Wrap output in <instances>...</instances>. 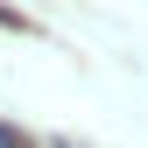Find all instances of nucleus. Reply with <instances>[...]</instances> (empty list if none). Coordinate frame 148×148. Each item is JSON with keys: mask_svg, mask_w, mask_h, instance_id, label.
<instances>
[{"mask_svg": "<svg viewBox=\"0 0 148 148\" xmlns=\"http://www.w3.org/2000/svg\"><path fill=\"white\" fill-rule=\"evenodd\" d=\"M0 148H35L28 134H14V127H0Z\"/></svg>", "mask_w": 148, "mask_h": 148, "instance_id": "obj_1", "label": "nucleus"}]
</instances>
